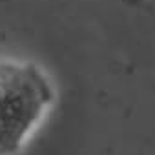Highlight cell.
Returning <instances> with one entry per match:
<instances>
[{"instance_id":"obj_1","label":"cell","mask_w":155,"mask_h":155,"mask_svg":"<svg viewBox=\"0 0 155 155\" xmlns=\"http://www.w3.org/2000/svg\"><path fill=\"white\" fill-rule=\"evenodd\" d=\"M53 102L55 88L40 66L0 58V155H17Z\"/></svg>"}]
</instances>
